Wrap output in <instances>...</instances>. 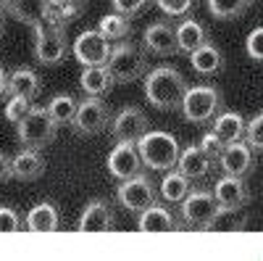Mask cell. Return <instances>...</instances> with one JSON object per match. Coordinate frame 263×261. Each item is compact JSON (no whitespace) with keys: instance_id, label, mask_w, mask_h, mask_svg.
Here are the masks:
<instances>
[{"instance_id":"40","label":"cell","mask_w":263,"mask_h":261,"mask_svg":"<svg viewBox=\"0 0 263 261\" xmlns=\"http://www.w3.org/2000/svg\"><path fill=\"white\" fill-rule=\"evenodd\" d=\"M8 177H13V159L0 153V182H6Z\"/></svg>"},{"instance_id":"25","label":"cell","mask_w":263,"mask_h":261,"mask_svg":"<svg viewBox=\"0 0 263 261\" xmlns=\"http://www.w3.org/2000/svg\"><path fill=\"white\" fill-rule=\"evenodd\" d=\"M213 132L221 137L224 143H234V140H242L245 132H248V121L234 114V111H224L218 114L216 121H213Z\"/></svg>"},{"instance_id":"24","label":"cell","mask_w":263,"mask_h":261,"mask_svg":"<svg viewBox=\"0 0 263 261\" xmlns=\"http://www.w3.org/2000/svg\"><path fill=\"white\" fill-rule=\"evenodd\" d=\"M24 224L32 232H53V230H58V208L53 203H48V201L37 203V206L29 208Z\"/></svg>"},{"instance_id":"18","label":"cell","mask_w":263,"mask_h":261,"mask_svg":"<svg viewBox=\"0 0 263 261\" xmlns=\"http://www.w3.org/2000/svg\"><path fill=\"white\" fill-rule=\"evenodd\" d=\"M213 195L221 206H245L250 198L245 177H234V174H224L221 180H216Z\"/></svg>"},{"instance_id":"20","label":"cell","mask_w":263,"mask_h":261,"mask_svg":"<svg viewBox=\"0 0 263 261\" xmlns=\"http://www.w3.org/2000/svg\"><path fill=\"white\" fill-rule=\"evenodd\" d=\"M45 174V159L37 153V148H24L13 156V177L16 180H37Z\"/></svg>"},{"instance_id":"2","label":"cell","mask_w":263,"mask_h":261,"mask_svg":"<svg viewBox=\"0 0 263 261\" xmlns=\"http://www.w3.org/2000/svg\"><path fill=\"white\" fill-rule=\"evenodd\" d=\"M140 148V156L145 161L147 169H156V171H171L179 166V143L174 135L168 132H147L142 140H137Z\"/></svg>"},{"instance_id":"6","label":"cell","mask_w":263,"mask_h":261,"mask_svg":"<svg viewBox=\"0 0 263 261\" xmlns=\"http://www.w3.org/2000/svg\"><path fill=\"white\" fill-rule=\"evenodd\" d=\"M111 50H114L111 40H108L100 29L82 32L71 45V53L82 66H105L108 58H111Z\"/></svg>"},{"instance_id":"7","label":"cell","mask_w":263,"mask_h":261,"mask_svg":"<svg viewBox=\"0 0 263 261\" xmlns=\"http://www.w3.org/2000/svg\"><path fill=\"white\" fill-rule=\"evenodd\" d=\"M116 198H119V203L126 211L140 214V211H145L150 206H156L158 193H156V187H153V182L145 177V174H137V177H129V180H124L119 185Z\"/></svg>"},{"instance_id":"11","label":"cell","mask_w":263,"mask_h":261,"mask_svg":"<svg viewBox=\"0 0 263 261\" xmlns=\"http://www.w3.org/2000/svg\"><path fill=\"white\" fill-rule=\"evenodd\" d=\"M34 56L40 63H48V66H53V63L63 61L66 53H69V45H66V37L61 32V27L55 24H40L34 29Z\"/></svg>"},{"instance_id":"39","label":"cell","mask_w":263,"mask_h":261,"mask_svg":"<svg viewBox=\"0 0 263 261\" xmlns=\"http://www.w3.org/2000/svg\"><path fill=\"white\" fill-rule=\"evenodd\" d=\"M147 3H150V0H114V8H116L119 13H124V16H135V13H140Z\"/></svg>"},{"instance_id":"8","label":"cell","mask_w":263,"mask_h":261,"mask_svg":"<svg viewBox=\"0 0 263 261\" xmlns=\"http://www.w3.org/2000/svg\"><path fill=\"white\" fill-rule=\"evenodd\" d=\"M111 111H108V106L100 100V98H92V95H87V100L79 103L77 108V116H74V129L79 135H87V137H92V135H100L105 127H111Z\"/></svg>"},{"instance_id":"35","label":"cell","mask_w":263,"mask_h":261,"mask_svg":"<svg viewBox=\"0 0 263 261\" xmlns=\"http://www.w3.org/2000/svg\"><path fill=\"white\" fill-rule=\"evenodd\" d=\"M245 140L255 148V150H263V111L253 119V121H248V132H245Z\"/></svg>"},{"instance_id":"3","label":"cell","mask_w":263,"mask_h":261,"mask_svg":"<svg viewBox=\"0 0 263 261\" xmlns=\"http://www.w3.org/2000/svg\"><path fill=\"white\" fill-rule=\"evenodd\" d=\"M55 129H58V121L50 116L48 106H32V111L16 124V132H18V140L24 148H45L53 143L55 137Z\"/></svg>"},{"instance_id":"9","label":"cell","mask_w":263,"mask_h":261,"mask_svg":"<svg viewBox=\"0 0 263 261\" xmlns=\"http://www.w3.org/2000/svg\"><path fill=\"white\" fill-rule=\"evenodd\" d=\"M218 203L216 195L208 193V190H192L187 198L182 201V219L190 224V227H197V230H208L211 219L218 211Z\"/></svg>"},{"instance_id":"29","label":"cell","mask_w":263,"mask_h":261,"mask_svg":"<svg viewBox=\"0 0 263 261\" xmlns=\"http://www.w3.org/2000/svg\"><path fill=\"white\" fill-rule=\"evenodd\" d=\"M79 11H82V0H50V6H48V21H45V24L63 27L66 21L77 19Z\"/></svg>"},{"instance_id":"38","label":"cell","mask_w":263,"mask_h":261,"mask_svg":"<svg viewBox=\"0 0 263 261\" xmlns=\"http://www.w3.org/2000/svg\"><path fill=\"white\" fill-rule=\"evenodd\" d=\"M21 230V219L13 208H6L0 206V232H16Z\"/></svg>"},{"instance_id":"17","label":"cell","mask_w":263,"mask_h":261,"mask_svg":"<svg viewBox=\"0 0 263 261\" xmlns=\"http://www.w3.org/2000/svg\"><path fill=\"white\" fill-rule=\"evenodd\" d=\"M218 161L216 159H211L205 150H203V145H190V148H184L182 150V156H179V171H184L187 177L195 182V180H205L208 174H211V169L216 166Z\"/></svg>"},{"instance_id":"1","label":"cell","mask_w":263,"mask_h":261,"mask_svg":"<svg viewBox=\"0 0 263 261\" xmlns=\"http://www.w3.org/2000/svg\"><path fill=\"white\" fill-rule=\"evenodd\" d=\"M187 79L174 66H158L145 79V98L161 111H177L187 95Z\"/></svg>"},{"instance_id":"41","label":"cell","mask_w":263,"mask_h":261,"mask_svg":"<svg viewBox=\"0 0 263 261\" xmlns=\"http://www.w3.org/2000/svg\"><path fill=\"white\" fill-rule=\"evenodd\" d=\"M8 79H11V74H6L3 66H0V95H6V93H8Z\"/></svg>"},{"instance_id":"5","label":"cell","mask_w":263,"mask_h":261,"mask_svg":"<svg viewBox=\"0 0 263 261\" xmlns=\"http://www.w3.org/2000/svg\"><path fill=\"white\" fill-rule=\"evenodd\" d=\"M218 106H221V93L211 84H197V87L187 90L184 103H182V114L192 124H205L216 116Z\"/></svg>"},{"instance_id":"31","label":"cell","mask_w":263,"mask_h":261,"mask_svg":"<svg viewBox=\"0 0 263 261\" xmlns=\"http://www.w3.org/2000/svg\"><path fill=\"white\" fill-rule=\"evenodd\" d=\"M77 108H79V103H77L71 95H55V98L48 103V111H50V116H53L58 124H74Z\"/></svg>"},{"instance_id":"37","label":"cell","mask_w":263,"mask_h":261,"mask_svg":"<svg viewBox=\"0 0 263 261\" xmlns=\"http://www.w3.org/2000/svg\"><path fill=\"white\" fill-rule=\"evenodd\" d=\"M200 145H203V150H205V153L211 156V159H216L218 161V156H221V150H224V140L221 137H218L216 132H213V129H211V132H205L203 135V140H200Z\"/></svg>"},{"instance_id":"10","label":"cell","mask_w":263,"mask_h":261,"mask_svg":"<svg viewBox=\"0 0 263 261\" xmlns=\"http://www.w3.org/2000/svg\"><path fill=\"white\" fill-rule=\"evenodd\" d=\"M147 132H150V121L142 114V108H137V106L121 108L111 121V135L116 143H137Z\"/></svg>"},{"instance_id":"15","label":"cell","mask_w":263,"mask_h":261,"mask_svg":"<svg viewBox=\"0 0 263 261\" xmlns=\"http://www.w3.org/2000/svg\"><path fill=\"white\" fill-rule=\"evenodd\" d=\"M79 232H108L114 230V211H111V203L108 201H90L84 206L82 216H79Z\"/></svg>"},{"instance_id":"22","label":"cell","mask_w":263,"mask_h":261,"mask_svg":"<svg viewBox=\"0 0 263 261\" xmlns=\"http://www.w3.org/2000/svg\"><path fill=\"white\" fill-rule=\"evenodd\" d=\"M192 180L187 177L184 171H166L163 174V180H161V198L166 201V203H182L187 195L192 193V185H190Z\"/></svg>"},{"instance_id":"42","label":"cell","mask_w":263,"mask_h":261,"mask_svg":"<svg viewBox=\"0 0 263 261\" xmlns=\"http://www.w3.org/2000/svg\"><path fill=\"white\" fill-rule=\"evenodd\" d=\"M6 3H8V0H0V8H6Z\"/></svg>"},{"instance_id":"21","label":"cell","mask_w":263,"mask_h":261,"mask_svg":"<svg viewBox=\"0 0 263 261\" xmlns=\"http://www.w3.org/2000/svg\"><path fill=\"white\" fill-rule=\"evenodd\" d=\"M190 63L192 69L200 74V77H213L224 69V56L213 42H205L203 48H197L195 53H190Z\"/></svg>"},{"instance_id":"19","label":"cell","mask_w":263,"mask_h":261,"mask_svg":"<svg viewBox=\"0 0 263 261\" xmlns=\"http://www.w3.org/2000/svg\"><path fill=\"white\" fill-rule=\"evenodd\" d=\"M116 84L114 74L108 72V66H84L82 77H79V87L84 95L92 98H103L105 93H111V87Z\"/></svg>"},{"instance_id":"26","label":"cell","mask_w":263,"mask_h":261,"mask_svg":"<svg viewBox=\"0 0 263 261\" xmlns=\"http://www.w3.org/2000/svg\"><path fill=\"white\" fill-rule=\"evenodd\" d=\"M8 95H21V98L34 100L40 95V77L32 69H27V66L13 69L11 79H8Z\"/></svg>"},{"instance_id":"16","label":"cell","mask_w":263,"mask_h":261,"mask_svg":"<svg viewBox=\"0 0 263 261\" xmlns=\"http://www.w3.org/2000/svg\"><path fill=\"white\" fill-rule=\"evenodd\" d=\"M48 6H50V0H8L6 11L16 21H21V24L37 29L40 24L48 21Z\"/></svg>"},{"instance_id":"14","label":"cell","mask_w":263,"mask_h":261,"mask_svg":"<svg viewBox=\"0 0 263 261\" xmlns=\"http://www.w3.org/2000/svg\"><path fill=\"white\" fill-rule=\"evenodd\" d=\"M142 45L156 56H174L179 53V37L168 21H156L142 34Z\"/></svg>"},{"instance_id":"4","label":"cell","mask_w":263,"mask_h":261,"mask_svg":"<svg viewBox=\"0 0 263 261\" xmlns=\"http://www.w3.org/2000/svg\"><path fill=\"white\" fill-rule=\"evenodd\" d=\"M105 66H108V72L114 74L116 82H124L126 84V82L140 79L147 72V58H145V53L137 45L119 40V45L111 50V58H108Z\"/></svg>"},{"instance_id":"27","label":"cell","mask_w":263,"mask_h":261,"mask_svg":"<svg viewBox=\"0 0 263 261\" xmlns=\"http://www.w3.org/2000/svg\"><path fill=\"white\" fill-rule=\"evenodd\" d=\"M137 227H140L142 232H171V230H177V227H174L171 211L163 208V206H150V208L140 211Z\"/></svg>"},{"instance_id":"36","label":"cell","mask_w":263,"mask_h":261,"mask_svg":"<svg viewBox=\"0 0 263 261\" xmlns=\"http://www.w3.org/2000/svg\"><path fill=\"white\" fill-rule=\"evenodd\" d=\"M245 50L253 61H263V27L253 29L245 40Z\"/></svg>"},{"instance_id":"13","label":"cell","mask_w":263,"mask_h":261,"mask_svg":"<svg viewBox=\"0 0 263 261\" xmlns=\"http://www.w3.org/2000/svg\"><path fill=\"white\" fill-rule=\"evenodd\" d=\"M253 145L245 140H234L227 143L221 156H218V166H221L224 174H234V177H248L255 166V156H253Z\"/></svg>"},{"instance_id":"32","label":"cell","mask_w":263,"mask_h":261,"mask_svg":"<svg viewBox=\"0 0 263 261\" xmlns=\"http://www.w3.org/2000/svg\"><path fill=\"white\" fill-rule=\"evenodd\" d=\"M211 16L216 19H237L239 13H245L250 6V0H205Z\"/></svg>"},{"instance_id":"30","label":"cell","mask_w":263,"mask_h":261,"mask_svg":"<svg viewBox=\"0 0 263 261\" xmlns=\"http://www.w3.org/2000/svg\"><path fill=\"white\" fill-rule=\"evenodd\" d=\"M98 29H100L108 40H116V42H119V40H126L129 32H132V27H129V16L114 11V13H108V16L100 19Z\"/></svg>"},{"instance_id":"28","label":"cell","mask_w":263,"mask_h":261,"mask_svg":"<svg viewBox=\"0 0 263 261\" xmlns=\"http://www.w3.org/2000/svg\"><path fill=\"white\" fill-rule=\"evenodd\" d=\"M177 37H179V50L182 53H195L197 48H203L208 42V34L203 29L200 21L195 19H184L182 24L177 27Z\"/></svg>"},{"instance_id":"12","label":"cell","mask_w":263,"mask_h":261,"mask_svg":"<svg viewBox=\"0 0 263 261\" xmlns=\"http://www.w3.org/2000/svg\"><path fill=\"white\" fill-rule=\"evenodd\" d=\"M108 171L111 177L116 180H129V177H137L140 169H142V156H140V148L137 143H116V148L108 153Z\"/></svg>"},{"instance_id":"43","label":"cell","mask_w":263,"mask_h":261,"mask_svg":"<svg viewBox=\"0 0 263 261\" xmlns=\"http://www.w3.org/2000/svg\"><path fill=\"white\" fill-rule=\"evenodd\" d=\"M0 32H3V16H0Z\"/></svg>"},{"instance_id":"33","label":"cell","mask_w":263,"mask_h":261,"mask_svg":"<svg viewBox=\"0 0 263 261\" xmlns=\"http://www.w3.org/2000/svg\"><path fill=\"white\" fill-rule=\"evenodd\" d=\"M32 111V100L29 98H21V95H11V100L6 103V119L8 121H13V124H18L21 119H24L27 114Z\"/></svg>"},{"instance_id":"23","label":"cell","mask_w":263,"mask_h":261,"mask_svg":"<svg viewBox=\"0 0 263 261\" xmlns=\"http://www.w3.org/2000/svg\"><path fill=\"white\" fill-rule=\"evenodd\" d=\"M245 224H248V214L242 206H218L208 230L211 232H237V230H245Z\"/></svg>"},{"instance_id":"34","label":"cell","mask_w":263,"mask_h":261,"mask_svg":"<svg viewBox=\"0 0 263 261\" xmlns=\"http://www.w3.org/2000/svg\"><path fill=\"white\" fill-rule=\"evenodd\" d=\"M158 3V8L166 13V16H187L190 13V8L195 6V0H156Z\"/></svg>"}]
</instances>
